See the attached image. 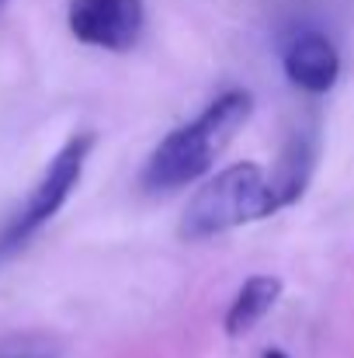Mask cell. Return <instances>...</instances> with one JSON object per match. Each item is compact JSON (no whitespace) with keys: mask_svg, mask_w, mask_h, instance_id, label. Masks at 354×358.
<instances>
[{"mask_svg":"<svg viewBox=\"0 0 354 358\" xmlns=\"http://www.w3.org/2000/svg\"><path fill=\"white\" fill-rule=\"evenodd\" d=\"M253 115V94L246 87H230L216 101L205 105V112L188 125H177L167 132L142 167V188L149 192H174L184 185H195L209 174L212 160L233 143V136Z\"/></svg>","mask_w":354,"mask_h":358,"instance_id":"obj_1","label":"cell"},{"mask_svg":"<svg viewBox=\"0 0 354 358\" xmlns=\"http://www.w3.org/2000/svg\"><path fill=\"white\" fill-rule=\"evenodd\" d=\"M278 209H274V199L267 188V174L257 164L239 160V164L223 167L219 174H212L209 181H202V188L184 206L177 234L198 243V240L230 234L236 227L267 220Z\"/></svg>","mask_w":354,"mask_h":358,"instance_id":"obj_2","label":"cell"},{"mask_svg":"<svg viewBox=\"0 0 354 358\" xmlns=\"http://www.w3.org/2000/svg\"><path fill=\"white\" fill-rule=\"evenodd\" d=\"M94 146H98V136H94L91 129H84V132H73V136L56 150V157L49 160V167H45L42 178L35 181V188L28 192V199H24V202L10 213V220L3 223V230H0V261L14 257L28 240L35 237V234L66 206V199L73 195V188H77L80 178H84V167H87Z\"/></svg>","mask_w":354,"mask_h":358,"instance_id":"obj_3","label":"cell"},{"mask_svg":"<svg viewBox=\"0 0 354 358\" xmlns=\"http://www.w3.org/2000/svg\"><path fill=\"white\" fill-rule=\"evenodd\" d=\"M70 35L84 45L128 52L146 28L142 0H70L66 7Z\"/></svg>","mask_w":354,"mask_h":358,"instance_id":"obj_4","label":"cell"},{"mask_svg":"<svg viewBox=\"0 0 354 358\" xmlns=\"http://www.w3.org/2000/svg\"><path fill=\"white\" fill-rule=\"evenodd\" d=\"M281 70L292 87L306 94H327L341 77V52L323 31H299L281 56Z\"/></svg>","mask_w":354,"mask_h":358,"instance_id":"obj_5","label":"cell"},{"mask_svg":"<svg viewBox=\"0 0 354 358\" xmlns=\"http://www.w3.org/2000/svg\"><path fill=\"white\" fill-rule=\"evenodd\" d=\"M313 167H316V143H313V136L295 132L281 146V153L274 160V171L267 174V188H271V199H274L278 213L295 206L306 195V188L313 181Z\"/></svg>","mask_w":354,"mask_h":358,"instance_id":"obj_6","label":"cell"},{"mask_svg":"<svg viewBox=\"0 0 354 358\" xmlns=\"http://www.w3.org/2000/svg\"><path fill=\"white\" fill-rule=\"evenodd\" d=\"M281 278L278 275H250L239 289H236L233 303H230V310H226V317H223V327H226V334L230 338H243V334H250L271 310H274V303L281 299Z\"/></svg>","mask_w":354,"mask_h":358,"instance_id":"obj_7","label":"cell"},{"mask_svg":"<svg viewBox=\"0 0 354 358\" xmlns=\"http://www.w3.org/2000/svg\"><path fill=\"white\" fill-rule=\"evenodd\" d=\"M264 358H288L281 348H271V352H264Z\"/></svg>","mask_w":354,"mask_h":358,"instance_id":"obj_8","label":"cell"},{"mask_svg":"<svg viewBox=\"0 0 354 358\" xmlns=\"http://www.w3.org/2000/svg\"><path fill=\"white\" fill-rule=\"evenodd\" d=\"M7 3H10V0H0V10H3V7H7Z\"/></svg>","mask_w":354,"mask_h":358,"instance_id":"obj_9","label":"cell"},{"mask_svg":"<svg viewBox=\"0 0 354 358\" xmlns=\"http://www.w3.org/2000/svg\"><path fill=\"white\" fill-rule=\"evenodd\" d=\"M17 358H42V355H17Z\"/></svg>","mask_w":354,"mask_h":358,"instance_id":"obj_10","label":"cell"}]
</instances>
